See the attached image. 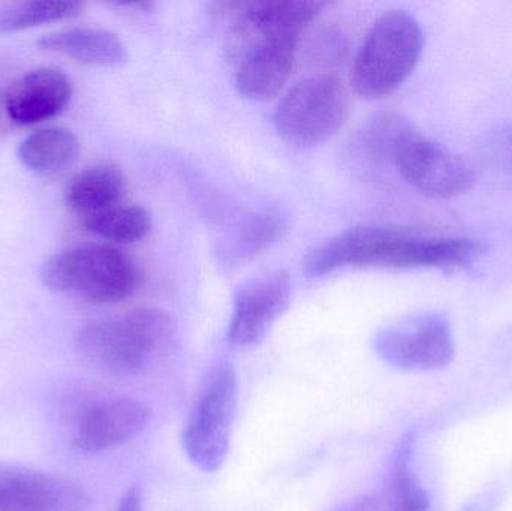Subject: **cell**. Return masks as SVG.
<instances>
[{"mask_svg":"<svg viewBox=\"0 0 512 511\" xmlns=\"http://www.w3.org/2000/svg\"><path fill=\"white\" fill-rule=\"evenodd\" d=\"M176 333V321L164 309L137 308L86 324L77 344L81 354L99 368L117 377H131L168 351Z\"/></svg>","mask_w":512,"mask_h":511,"instance_id":"cell-1","label":"cell"},{"mask_svg":"<svg viewBox=\"0 0 512 511\" xmlns=\"http://www.w3.org/2000/svg\"><path fill=\"white\" fill-rule=\"evenodd\" d=\"M420 21L406 11H390L370 27L355 56L351 81L360 98L375 101L396 92L417 68L424 50Z\"/></svg>","mask_w":512,"mask_h":511,"instance_id":"cell-2","label":"cell"},{"mask_svg":"<svg viewBox=\"0 0 512 511\" xmlns=\"http://www.w3.org/2000/svg\"><path fill=\"white\" fill-rule=\"evenodd\" d=\"M41 279L51 291L75 294L96 305L123 302L138 288V272L131 258L107 245L57 252L42 266Z\"/></svg>","mask_w":512,"mask_h":511,"instance_id":"cell-3","label":"cell"},{"mask_svg":"<svg viewBox=\"0 0 512 511\" xmlns=\"http://www.w3.org/2000/svg\"><path fill=\"white\" fill-rule=\"evenodd\" d=\"M348 116V99L339 78L312 75L298 81L277 105V134L297 147H313L333 137Z\"/></svg>","mask_w":512,"mask_h":511,"instance_id":"cell-4","label":"cell"},{"mask_svg":"<svg viewBox=\"0 0 512 511\" xmlns=\"http://www.w3.org/2000/svg\"><path fill=\"white\" fill-rule=\"evenodd\" d=\"M236 404V371L230 363H219L210 371L183 432L186 455L206 473L218 471L227 458Z\"/></svg>","mask_w":512,"mask_h":511,"instance_id":"cell-5","label":"cell"},{"mask_svg":"<svg viewBox=\"0 0 512 511\" xmlns=\"http://www.w3.org/2000/svg\"><path fill=\"white\" fill-rule=\"evenodd\" d=\"M412 234L394 228H349L315 246L303 261L310 278H321L346 267L408 269Z\"/></svg>","mask_w":512,"mask_h":511,"instance_id":"cell-6","label":"cell"},{"mask_svg":"<svg viewBox=\"0 0 512 511\" xmlns=\"http://www.w3.org/2000/svg\"><path fill=\"white\" fill-rule=\"evenodd\" d=\"M393 165L415 191L438 200L465 194L475 183L474 168L466 159L415 126L400 141Z\"/></svg>","mask_w":512,"mask_h":511,"instance_id":"cell-7","label":"cell"},{"mask_svg":"<svg viewBox=\"0 0 512 511\" xmlns=\"http://www.w3.org/2000/svg\"><path fill=\"white\" fill-rule=\"evenodd\" d=\"M373 347L385 363L405 371L442 368L454 356L450 323L441 314L420 315L381 330Z\"/></svg>","mask_w":512,"mask_h":511,"instance_id":"cell-8","label":"cell"},{"mask_svg":"<svg viewBox=\"0 0 512 511\" xmlns=\"http://www.w3.org/2000/svg\"><path fill=\"white\" fill-rule=\"evenodd\" d=\"M291 294V276L285 270H274L240 288L228 329L230 345L248 348L259 344L285 314Z\"/></svg>","mask_w":512,"mask_h":511,"instance_id":"cell-9","label":"cell"},{"mask_svg":"<svg viewBox=\"0 0 512 511\" xmlns=\"http://www.w3.org/2000/svg\"><path fill=\"white\" fill-rule=\"evenodd\" d=\"M150 408L132 398L105 399L87 408L75 434L86 453H99L134 440L150 422Z\"/></svg>","mask_w":512,"mask_h":511,"instance_id":"cell-10","label":"cell"},{"mask_svg":"<svg viewBox=\"0 0 512 511\" xmlns=\"http://www.w3.org/2000/svg\"><path fill=\"white\" fill-rule=\"evenodd\" d=\"M81 498V489L60 477L0 462V511H59Z\"/></svg>","mask_w":512,"mask_h":511,"instance_id":"cell-11","label":"cell"},{"mask_svg":"<svg viewBox=\"0 0 512 511\" xmlns=\"http://www.w3.org/2000/svg\"><path fill=\"white\" fill-rule=\"evenodd\" d=\"M71 98L72 84L62 71L38 68L8 87L5 108L17 125H36L62 113Z\"/></svg>","mask_w":512,"mask_h":511,"instance_id":"cell-12","label":"cell"},{"mask_svg":"<svg viewBox=\"0 0 512 511\" xmlns=\"http://www.w3.org/2000/svg\"><path fill=\"white\" fill-rule=\"evenodd\" d=\"M297 42L262 41L237 69L240 95L267 101L282 90L294 66Z\"/></svg>","mask_w":512,"mask_h":511,"instance_id":"cell-13","label":"cell"},{"mask_svg":"<svg viewBox=\"0 0 512 511\" xmlns=\"http://www.w3.org/2000/svg\"><path fill=\"white\" fill-rule=\"evenodd\" d=\"M412 128L414 125L400 114H376L361 126L349 143L346 158L352 170L372 176L387 165H393L400 141Z\"/></svg>","mask_w":512,"mask_h":511,"instance_id":"cell-14","label":"cell"},{"mask_svg":"<svg viewBox=\"0 0 512 511\" xmlns=\"http://www.w3.org/2000/svg\"><path fill=\"white\" fill-rule=\"evenodd\" d=\"M38 47L87 65L116 68L128 59L122 39L102 27H69L38 39Z\"/></svg>","mask_w":512,"mask_h":511,"instance_id":"cell-15","label":"cell"},{"mask_svg":"<svg viewBox=\"0 0 512 511\" xmlns=\"http://www.w3.org/2000/svg\"><path fill=\"white\" fill-rule=\"evenodd\" d=\"M325 3L304 0H267L246 6L245 18L264 41L298 42L307 24L312 23Z\"/></svg>","mask_w":512,"mask_h":511,"instance_id":"cell-16","label":"cell"},{"mask_svg":"<svg viewBox=\"0 0 512 511\" xmlns=\"http://www.w3.org/2000/svg\"><path fill=\"white\" fill-rule=\"evenodd\" d=\"M126 179L116 165H93L78 173L66 188V204L81 218L122 204Z\"/></svg>","mask_w":512,"mask_h":511,"instance_id":"cell-17","label":"cell"},{"mask_svg":"<svg viewBox=\"0 0 512 511\" xmlns=\"http://www.w3.org/2000/svg\"><path fill=\"white\" fill-rule=\"evenodd\" d=\"M80 153V141L65 128H45L21 141L18 159L36 174H54L74 164Z\"/></svg>","mask_w":512,"mask_h":511,"instance_id":"cell-18","label":"cell"},{"mask_svg":"<svg viewBox=\"0 0 512 511\" xmlns=\"http://www.w3.org/2000/svg\"><path fill=\"white\" fill-rule=\"evenodd\" d=\"M81 219L87 231L120 245L140 242L152 230L149 212L137 204H117Z\"/></svg>","mask_w":512,"mask_h":511,"instance_id":"cell-19","label":"cell"},{"mask_svg":"<svg viewBox=\"0 0 512 511\" xmlns=\"http://www.w3.org/2000/svg\"><path fill=\"white\" fill-rule=\"evenodd\" d=\"M285 219L274 210H262L249 216L237 231L228 258L233 261H249L270 249L285 233Z\"/></svg>","mask_w":512,"mask_h":511,"instance_id":"cell-20","label":"cell"},{"mask_svg":"<svg viewBox=\"0 0 512 511\" xmlns=\"http://www.w3.org/2000/svg\"><path fill=\"white\" fill-rule=\"evenodd\" d=\"M81 11V3L65 0L11 3L0 6V33L18 32L42 24L69 20L80 15Z\"/></svg>","mask_w":512,"mask_h":511,"instance_id":"cell-21","label":"cell"},{"mask_svg":"<svg viewBox=\"0 0 512 511\" xmlns=\"http://www.w3.org/2000/svg\"><path fill=\"white\" fill-rule=\"evenodd\" d=\"M409 444L400 449L394 465L388 511H426L427 497L409 470Z\"/></svg>","mask_w":512,"mask_h":511,"instance_id":"cell-22","label":"cell"},{"mask_svg":"<svg viewBox=\"0 0 512 511\" xmlns=\"http://www.w3.org/2000/svg\"><path fill=\"white\" fill-rule=\"evenodd\" d=\"M141 503H143V497H141V489L138 486H132L123 495L122 501H120L119 511H141Z\"/></svg>","mask_w":512,"mask_h":511,"instance_id":"cell-23","label":"cell"},{"mask_svg":"<svg viewBox=\"0 0 512 511\" xmlns=\"http://www.w3.org/2000/svg\"><path fill=\"white\" fill-rule=\"evenodd\" d=\"M345 511H388V507L382 506L376 498L366 497L349 507Z\"/></svg>","mask_w":512,"mask_h":511,"instance_id":"cell-24","label":"cell"}]
</instances>
